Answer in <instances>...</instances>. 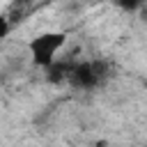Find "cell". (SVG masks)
Returning a JSON list of instances; mask_svg holds the SVG:
<instances>
[{
  "mask_svg": "<svg viewBox=\"0 0 147 147\" xmlns=\"http://www.w3.org/2000/svg\"><path fill=\"white\" fill-rule=\"evenodd\" d=\"M64 41H67V34L64 32H44V34L34 37L28 44V51L32 55V62L37 67L48 69L55 62V57H57L60 48L64 46Z\"/></svg>",
  "mask_w": 147,
  "mask_h": 147,
  "instance_id": "1",
  "label": "cell"
},
{
  "mask_svg": "<svg viewBox=\"0 0 147 147\" xmlns=\"http://www.w3.org/2000/svg\"><path fill=\"white\" fill-rule=\"evenodd\" d=\"M108 76H110V67H108L103 60H94V62H78V64H71L67 80H69L74 87L92 90V87L101 85Z\"/></svg>",
  "mask_w": 147,
  "mask_h": 147,
  "instance_id": "2",
  "label": "cell"
},
{
  "mask_svg": "<svg viewBox=\"0 0 147 147\" xmlns=\"http://www.w3.org/2000/svg\"><path fill=\"white\" fill-rule=\"evenodd\" d=\"M51 0H16L11 2V7L7 9L5 18L9 21V25H16L21 21H25L28 16H32L34 11H39L41 7H46Z\"/></svg>",
  "mask_w": 147,
  "mask_h": 147,
  "instance_id": "3",
  "label": "cell"
},
{
  "mask_svg": "<svg viewBox=\"0 0 147 147\" xmlns=\"http://www.w3.org/2000/svg\"><path fill=\"white\" fill-rule=\"evenodd\" d=\"M115 5L119 9H124V11H136V9H140L145 5V0H115Z\"/></svg>",
  "mask_w": 147,
  "mask_h": 147,
  "instance_id": "4",
  "label": "cell"
},
{
  "mask_svg": "<svg viewBox=\"0 0 147 147\" xmlns=\"http://www.w3.org/2000/svg\"><path fill=\"white\" fill-rule=\"evenodd\" d=\"M9 30H11V25H9V21H7V18H5V14H2V16H0V39H2Z\"/></svg>",
  "mask_w": 147,
  "mask_h": 147,
  "instance_id": "5",
  "label": "cell"
}]
</instances>
